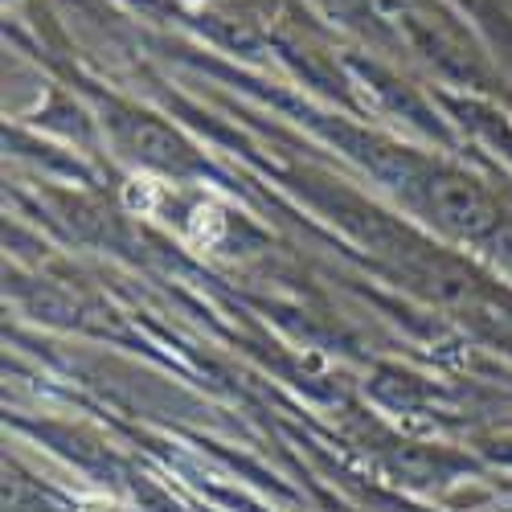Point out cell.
Masks as SVG:
<instances>
[{
  "instance_id": "obj_1",
  "label": "cell",
  "mask_w": 512,
  "mask_h": 512,
  "mask_svg": "<svg viewBox=\"0 0 512 512\" xmlns=\"http://www.w3.org/2000/svg\"><path fill=\"white\" fill-rule=\"evenodd\" d=\"M328 5L340 13H357V9H369V0H328Z\"/></svg>"
}]
</instances>
